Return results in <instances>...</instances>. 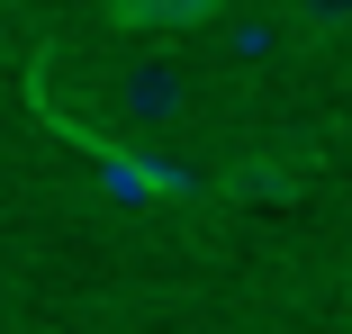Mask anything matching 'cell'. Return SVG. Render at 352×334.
Instances as JSON below:
<instances>
[{
    "mask_svg": "<svg viewBox=\"0 0 352 334\" xmlns=\"http://www.w3.org/2000/svg\"><path fill=\"white\" fill-rule=\"evenodd\" d=\"M118 118L126 126H145V136H154V126H172V118H190V63L172 54V45H154V54H135L126 63V73H118Z\"/></svg>",
    "mask_w": 352,
    "mask_h": 334,
    "instance_id": "cell-1",
    "label": "cell"
},
{
    "mask_svg": "<svg viewBox=\"0 0 352 334\" xmlns=\"http://www.w3.org/2000/svg\"><path fill=\"white\" fill-rule=\"evenodd\" d=\"M226 0H109V19L135 36H172V27H208Z\"/></svg>",
    "mask_w": 352,
    "mask_h": 334,
    "instance_id": "cell-2",
    "label": "cell"
},
{
    "mask_svg": "<svg viewBox=\"0 0 352 334\" xmlns=\"http://www.w3.org/2000/svg\"><path fill=\"white\" fill-rule=\"evenodd\" d=\"M298 36H352V0H280Z\"/></svg>",
    "mask_w": 352,
    "mask_h": 334,
    "instance_id": "cell-3",
    "label": "cell"
}]
</instances>
